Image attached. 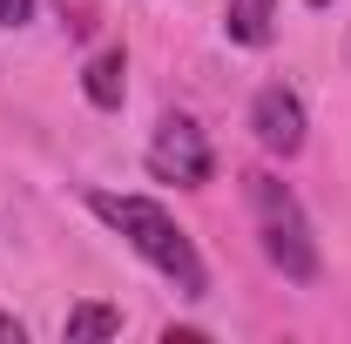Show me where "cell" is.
I'll use <instances>...</instances> for the list:
<instances>
[{
    "label": "cell",
    "instance_id": "3957f363",
    "mask_svg": "<svg viewBox=\"0 0 351 344\" xmlns=\"http://www.w3.org/2000/svg\"><path fill=\"white\" fill-rule=\"evenodd\" d=\"M210 169H217V156H210L203 129L189 115H162L156 122V142H149V175L156 182H176V189H196V182H210Z\"/></svg>",
    "mask_w": 351,
    "mask_h": 344
},
{
    "label": "cell",
    "instance_id": "277c9868",
    "mask_svg": "<svg viewBox=\"0 0 351 344\" xmlns=\"http://www.w3.org/2000/svg\"><path fill=\"white\" fill-rule=\"evenodd\" d=\"M250 129H257V142L270 149V156H298V149H304V101H298L284 82L257 88V101H250Z\"/></svg>",
    "mask_w": 351,
    "mask_h": 344
},
{
    "label": "cell",
    "instance_id": "6da1fadb",
    "mask_svg": "<svg viewBox=\"0 0 351 344\" xmlns=\"http://www.w3.org/2000/svg\"><path fill=\"white\" fill-rule=\"evenodd\" d=\"M88 210L101 216L108 230H122L129 236V250L142 263H156L162 277H169L182 297H203L210 291V270H203V257H196V243H189V230L176 223L162 203H149V196H115V189H95L88 196Z\"/></svg>",
    "mask_w": 351,
    "mask_h": 344
},
{
    "label": "cell",
    "instance_id": "ba28073f",
    "mask_svg": "<svg viewBox=\"0 0 351 344\" xmlns=\"http://www.w3.org/2000/svg\"><path fill=\"white\" fill-rule=\"evenodd\" d=\"M21 21H34V0H0V27H21Z\"/></svg>",
    "mask_w": 351,
    "mask_h": 344
},
{
    "label": "cell",
    "instance_id": "52a82bcc",
    "mask_svg": "<svg viewBox=\"0 0 351 344\" xmlns=\"http://www.w3.org/2000/svg\"><path fill=\"white\" fill-rule=\"evenodd\" d=\"M115 331H122V310H108V304H75V310H68V324H61V338H68V344L115 338Z\"/></svg>",
    "mask_w": 351,
    "mask_h": 344
},
{
    "label": "cell",
    "instance_id": "8992f818",
    "mask_svg": "<svg viewBox=\"0 0 351 344\" xmlns=\"http://www.w3.org/2000/svg\"><path fill=\"white\" fill-rule=\"evenodd\" d=\"M277 21V0H223V34L237 47H263Z\"/></svg>",
    "mask_w": 351,
    "mask_h": 344
},
{
    "label": "cell",
    "instance_id": "9c48e42d",
    "mask_svg": "<svg viewBox=\"0 0 351 344\" xmlns=\"http://www.w3.org/2000/svg\"><path fill=\"white\" fill-rule=\"evenodd\" d=\"M0 338H14V344H21V317H0Z\"/></svg>",
    "mask_w": 351,
    "mask_h": 344
},
{
    "label": "cell",
    "instance_id": "5b68a950",
    "mask_svg": "<svg viewBox=\"0 0 351 344\" xmlns=\"http://www.w3.org/2000/svg\"><path fill=\"white\" fill-rule=\"evenodd\" d=\"M82 88L95 108H122V88H129V54L122 47H101L95 61L82 68Z\"/></svg>",
    "mask_w": 351,
    "mask_h": 344
},
{
    "label": "cell",
    "instance_id": "7a4b0ae2",
    "mask_svg": "<svg viewBox=\"0 0 351 344\" xmlns=\"http://www.w3.org/2000/svg\"><path fill=\"white\" fill-rule=\"evenodd\" d=\"M243 189H250V216H257V236H263V257L277 263L291 284H311L317 277V236H311V216L298 203V189L291 182H277V175H243Z\"/></svg>",
    "mask_w": 351,
    "mask_h": 344
}]
</instances>
